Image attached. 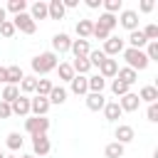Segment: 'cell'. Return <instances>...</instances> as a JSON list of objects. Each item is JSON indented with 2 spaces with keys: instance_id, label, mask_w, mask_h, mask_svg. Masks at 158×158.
Returning a JSON list of instances; mask_svg holds the SVG:
<instances>
[{
  "instance_id": "f35d334b",
  "label": "cell",
  "mask_w": 158,
  "mask_h": 158,
  "mask_svg": "<svg viewBox=\"0 0 158 158\" xmlns=\"http://www.w3.org/2000/svg\"><path fill=\"white\" fill-rule=\"evenodd\" d=\"M7 10L15 12V15H20V12L27 10V2H25V0H10V2H7Z\"/></svg>"
},
{
  "instance_id": "484cf974",
  "label": "cell",
  "mask_w": 158,
  "mask_h": 158,
  "mask_svg": "<svg viewBox=\"0 0 158 158\" xmlns=\"http://www.w3.org/2000/svg\"><path fill=\"white\" fill-rule=\"evenodd\" d=\"M72 69H74V74H81V77H84V74L91 69V64H89V59H86V57H74Z\"/></svg>"
},
{
  "instance_id": "30bf717a",
  "label": "cell",
  "mask_w": 158,
  "mask_h": 158,
  "mask_svg": "<svg viewBox=\"0 0 158 158\" xmlns=\"http://www.w3.org/2000/svg\"><path fill=\"white\" fill-rule=\"evenodd\" d=\"M32 151H35V156H40V158L52 151V143H49L47 133H44V136H32Z\"/></svg>"
},
{
  "instance_id": "60d3db41",
  "label": "cell",
  "mask_w": 158,
  "mask_h": 158,
  "mask_svg": "<svg viewBox=\"0 0 158 158\" xmlns=\"http://www.w3.org/2000/svg\"><path fill=\"white\" fill-rule=\"evenodd\" d=\"M15 32H17V30H15V25H12V20H5V22L0 25V35H2V37H7V40H10V37H12Z\"/></svg>"
},
{
  "instance_id": "cb8c5ba5",
  "label": "cell",
  "mask_w": 158,
  "mask_h": 158,
  "mask_svg": "<svg viewBox=\"0 0 158 158\" xmlns=\"http://www.w3.org/2000/svg\"><path fill=\"white\" fill-rule=\"evenodd\" d=\"M128 44H131V49H143V47L148 44V40L143 37L141 30H133V32L128 35Z\"/></svg>"
},
{
  "instance_id": "d4e9b609",
  "label": "cell",
  "mask_w": 158,
  "mask_h": 158,
  "mask_svg": "<svg viewBox=\"0 0 158 158\" xmlns=\"http://www.w3.org/2000/svg\"><path fill=\"white\" fill-rule=\"evenodd\" d=\"M91 30H94V22H91V20H79V22H77V35H79V40H89V37H91Z\"/></svg>"
},
{
  "instance_id": "5b68a950",
  "label": "cell",
  "mask_w": 158,
  "mask_h": 158,
  "mask_svg": "<svg viewBox=\"0 0 158 158\" xmlns=\"http://www.w3.org/2000/svg\"><path fill=\"white\" fill-rule=\"evenodd\" d=\"M72 49V37L67 35V32H57L54 37H52V52L59 57V54H64V52H69Z\"/></svg>"
},
{
  "instance_id": "d6a6232c",
  "label": "cell",
  "mask_w": 158,
  "mask_h": 158,
  "mask_svg": "<svg viewBox=\"0 0 158 158\" xmlns=\"http://www.w3.org/2000/svg\"><path fill=\"white\" fill-rule=\"evenodd\" d=\"M5 143H7V148H10V151H20V148H22V143H25V138H22L17 131H12V133H7V141H5Z\"/></svg>"
},
{
  "instance_id": "2e32d148",
  "label": "cell",
  "mask_w": 158,
  "mask_h": 158,
  "mask_svg": "<svg viewBox=\"0 0 158 158\" xmlns=\"http://www.w3.org/2000/svg\"><path fill=\"white\" fill-rule=\"evenodd\" d=\"M104 111V116H106V121H118L121 118V106H118V101H106V106L101 109Z\"/></svg>"
},
{
  "instance_id": "44dd1931",
  "label": "cell",
  "mask_w": 158,
  "mask_h": 158,
  "mask_svg": "<svg viewBox=\"0 0 158 158\" xmlns=\"http://www.w3.org/2000/svg\"><path fill=\"white\" fill-rule=\"evenodd\" d=\"M35 22L37 20H44L47 17V2H42V0H37V2H32V7H30V12H27Z\"/></svg>"
},
{
  "instance_id": "4dcf8cb0",
  "label": "cell",
  "mask_w": 158,
  "mask_h": 158,
  "mask_svg": "<svg viewBox=\"0 0 158 158\" xmlns=\"http://www.w3.org/2000/svg\"><path fill=\"white\" fill-rule=\"evenodd\" d=\"M104 156H106V158H121V156H123V146L116 143V141H111V143H106Z\"/></svg>"
},
{
  "instance_id": "816d5d0a",
  "label": "cell",
  "mask_w": 158,
  "mask_h": 158,
  "mask_svg": "<svg viewBox=\"0 0 158 158\" xmlns=\"http://www.w3.org/2000/svg\"><path fill=\"white\" fill-rule=\"evenodd\" d=\"M5 158H15V156H5Z\"/></svg>"
},
{
  "instance_id": "681fc988",
  "label": "cell",
  "mask_w": 158,
  "mask_h": 158,
  "mask_svg": "<svg viewBox=\"0 0 158 158\" xmlns=\"http://www.w3.org/2000/svg\"><path fill=\"white\" fill-rule=\"evenodd\" d=\"M20 158H35V156H20Z\"/></svg>"
},
{
  "instance_id": "8992f818",
  "label": "cell",
  "mask_w": 158,
  "mask_h": 158,
  "mask_svg": "<svg viewBox=\"0 0 158 158\" xmlns=\"http://www.w3.org/2000/svg\"><path fill=\"white\" fill-rule=\"evenodd\" d=\"M123 49H126V40H121V37H114V35H111V37L104 42V49H101V52L111 59L114 54H121Z\"/></svg>"
},
{
  "instance_id": "83f0119b",
  "label": "cell",
  "mask_w": 158,
  "mask_h": 158,
  "mask_svg": "<svg viewBox=\"0 0 158 158\" xmlns=\"http://www.w3.org/2000/svg\"><path fill=\"white\" fill-rule=\"evenodd\" d=\"M17 89L22 91V96L32 94V91L37 89V77H22V81H20V86H17Z\"/></svg>"
},
{
  "instance_id": "7c38bea8",
  "label": "cell",
  "mask_w": 158,
  "mask_h": 158,
  "mask_svg": "<svg viewBox=\"0 0 158 158\" xmlns=\"http://www.w3.org/2000/svg\"><path fill=\"white\" fill-rule=\"evenodd\" d=\"M116 72H118V62L116 59H104L101 64H99V77H104V79H111V77H116Z\"/></svg>"
},
{
  "instance_id": "4316f807",
  "label": "cell",
  "mask_w": 158,
  "mask_h": 158,
  "mask_svg": "<svg viewBox=\"0 0 158 158\" xmlns=\"http://www.w3.org/2000/svg\"><path fill=\"white\" fill-rule=\"evenodd\" d=\"M57 74H59L62 81H72V79H74V69H72L69 62H59V64H57Z\"/></svg>"
},
{
  "instance_id": "7402d4cb",
  "label": "cell",
  "mask_w": 158,
  "mask_h": 158,
  "mask_svg": "<svg viewBox=\"0 0 158 158\" xmlns=\"http://www.w3.org/2000/svg\"><path fill=\"white\" fill-rule=\"evenodd\" d=\"M47 101H49V106H52V104H57V106L64 104V101H67V89H64V86H52Z\"/></svg>"
},
{
  "instance_id": "c3c4849f",
  "label": "cell",
  "mask_w": 158,
  "mask_h": 158,
  "mask_svg": "<svg viewBox=\"0 0 158 158\" xmlns=\"http://www.w3.org/2000/svg\"><path fill=\"white\" fill-rule=\"evenodd\" d=\"M7 20V12H5V7H0V25Z\"/></svg>"
},
{
  "instance_id": "e575fe53",
  "label": "cell",
  "mask_w": 158,
  "mask_h": 158,
  "mask_svg": "<svg viewBox=\"0 0 158 158\" xmlns=\"http://www.w3.org/2000/svg\"><path fill=\"white\" fill-rule=\"evenodd\" d=\"M101 5H104V10H106L109 15H116V12H121V7H123L121 0H101Z\"/></svg>"
},
{
  "instance_id": "b9f144b4",
  "label": "cell",
  "mask_w": 158,
  "mask_h": 158,
  "mask_svg": "<svg viewBox=\"0 0 158 158\" xmlns=\"http://www.w3.org/2000/svg\"><path fill=\"white\" fill-rule=\"evenodd\" d=\"M91 37H96V40H104V42H106V40L111 37V32H109V30H104V27H99V25H94V30H91Z\"/></svg>"
},
{
  "instance_id": "7a4b0ae2",
  "label": "cell",
  "mask_w": 158,
  "mask_h": 158,
  "mask_svg": "<svg viewBox=\"0 0 158 158\" xmlns=\"http://www.w3.org/2000/svg\"><path fill=\"white\" fill-rule=\"evenodd\" d=\"M123 59H126V67H128V69H133V72H143V69L151 64L143 49H131V47H126V49H123Z\"/></svg>"
},
{
  "instance_id": "8d00e7d4",
  "label": "cell",
  "mask_w": 158,
  "mask_h": 158,
  "mask_svg": "<svg viewBox=\"0 0 158 158\" xmlns=\"http://www.w3.org/2000/svg\"><path fill=\"white\" fill-rule=\"evenodd\" d=\"M86 59H89V64H91V67H99V64H101V62L106 59V54H104L101 49H91Z\"/></svg>"
},
{
  "instance_id": "ac0fdd59",
  "label": "cell",
  "mask_w": 158,
  "mask_h": 158,
  "mask_svg": "<svg viewBox=\"0 0 158 158\" xmlns=\"http://www.w3.org/2000/svg\"><path fill=\"white\" fill-rule=\"evenodd\" d=\"M116 79L131 86V84H136V81H138V72H133V69H128V67H121V69L116 72Z\"/></svg>"
},
{
  "instance_id": "ee69618b",
  "label": "cell",
  "mask_w": 158,
  "mask_h": 158,
  "mask_svg": "<svg viewBox=\"0 0 158 158\" xmlns=\"http://www.w3.org/2000/svg\"><path fill=\"white\" fill-rule=\"evenodd\" d=\"M10 116H12V109H10V104L0 101V118H10Z\"/></svg>"
},
{
  "instance_id": "bcb514c9",
  "label": "cell",
  "mask_w": 158,
  "mask_h": 158,
  "mask_svg": "<svg viewBox=\"0 0 158 158\" xmlns=\"http://www.w3.org/2000/svg\"><path fill=\"white\" fill-rule=\"evenodd\" d=\"M86 7L89 10H96V7H101V0H86Z\"/></svg>"
},
{
  "instance_id": "9c48e42d",
  "label": "cell",
  "mask_w": 158,
  "mask_h": 158,
  "mask_svg": "<svg viewBox=\"0 0 158 158\" xmlns=\"http://www.w3.org/2000/svg\"><path fill=\"white\" fill-rule=\"evenodd\" d=\"M47 111H49L47 96H35V99H30V114H32V116H47Z\"/></svg>"
},
{
  "instance_id": "277c9868",
  "label": "cell",
  "mask_w": 158,
  "mask_h": 158,
  "mask_svg": "<svg viewBox=\"0 0 158 158\" xmlns=\"http://www.w3.org/2000/svg\"><path fill=\"white\" fill-rule=\"evenodd\" d=\"M12 25H15V30H20V32H25V35H35V32H37V22H35V20H32L27 12L15 15Z\"/></svg>"
},
{
  "instance_id": "d590c367",
  "label": "cell",
  "mask_w": 158,
  "mask_h": 158,
  "mask_svg": "<svg viewBox=\"0 0 158 158\" xmlns=\"http://www.w3.org/2000/svg\"><path fill=\"white\" fill-rule=\"evenodd\" d=\"M141 32H143V37H146L148 42H158V25H156V22L146 25V27H143Z\"/></svg>"
},
{
  "instance_id": "f907efd6",
  "label": "cell",
  "mask_w": 158,
  "mask_h": 158,
  "mask_svg": "<svg viewBox=\"0 0 158 158\" xmlns=\"http://www.w3.org/2000/svg\"><path fill=\"white\" fill-rule=\"evenodd\" d=\"M0 158H5V153H2V151H0Z\"/></svg>"
},
{
  "instance_id": "ba28073f",
  "label": "cell",
  "mask_w": 158,
  "mask_h": 158,
  "mask_svg": "<svg viewBox=\"0 0 158 158\" xmlns=\"http://www.w3.org/2000/svg\"><path fill=\"white\" fill-rule=\"evenodd\" d=\"M114 138H116V143L126 146V143H131V141L136 138V131H133L128 123H118V126H116V131H114Z\"/></svg>"
},
{
  "instance_id": "f546056e",
  "label": "cell",
  "mask_w": 158,
  "mask_h": 158,
  "mask_svg": "<svg viewBox=\"0 0 158 158\" xmlns=\"http://www.w3.org/2000/svg\"><path fill=\"white\" fill-rule=\"evenodd\" d=\"M22 69L17 67V64H12V67H7V84H12V86H17L20 81H22Z\"/></svg>"
},
{
  "instance_id": "5bb4252c",
  "label": "cell",
  "mask_w": 158,
  "mask_h": 158,
  "mask_svg": "<svg viewBox=\"0 0 158 158\" xmlns=\"http://www.w3.org/2000/svg\"><path fill=\"white\" fill-rule=\"evenodd\" d=\"M69 86H72V91H74L77 96H86V94H89V84H86V77H81V74H74V79L69 81Z\"/></svg>"
},
{
  "instance_id": "9a60e30c",
  "label": "cell",
  "mask_w": 158,
  "mask_h": 158,
  "mask_svg": "<svg viewBox=\"0 0 158 158\" xmlns=\"http://www.w3.org/2000/svg\"><path fill=\"white\" fill-rule=\"evenodd\" d=\"M64 5H62V0H49L47 2V17L49 20H62L64 17Z\"/></svg>"
},
{
  "instance_id": "4fadbf2b",
  "label": "cell",
  "mask_w": 158,
  "mask_h": 158,
  "mask_svg": "<svg viewBox=\"0 0 158 158\" xmlns=\"http://www.w3.org/2000/svg\"><path fill=\"white\" fill-rule=\"evenodd\" d=\"M10 109H12L15 116H27V114H30V96H22V94H20V96L10 104Z\"/></svg>"
},
{
  "instance_id": "74e56055",
  "label": "cell",
  "mask_w": 158,
  "mask_h": 158,
  "mask_svg": "<svg viewBox=\"0 0 158 158\" xmlns=\"http://www.w3.org/2000/svg\"><path fill=\"white\" fill-rule=\"evenodd\" d=\"M128 89H131V86H128V84H123V81H118V79H114V81H111V91H114L116 96H126V94H128Z\"/></svg>"
},
{
  "instance_id": "e0dca14e",
  "label": "cell",
  "mask_w": 158,
  "mask_h": 158,
  "mask_svg": "<svg viewBox=\"0 0 158 158\" xmlns=\"http://www.w3.org/2000/svg\"><path fill=\"white\" fill-rule=\"evenodd\" d=\"M69 52H74V57H89V52H91L89 40H72V49Z\"/></svg>"
},
{
  "instance_id": "7dc6e473",
  "label": "cell",
  "mask_w": 158,
  "mask_h": 158,
  "mask_svg": "<svg viewBox=\"0 0 158 158\" xmlns=\"http://www.w3.org/2000/svg\"><path fill=\"white\" fill-rule=\"evenodd\" d=\"M0 81L7 84V67H0Z\"/></svg>"
},
{
  "instance_id": "7bdbcfd3",
  "label": "cell",
  "mask_w": 158,
  "mask_h": 158,
  "mask_svg": "<svg viewBox=\"0 0 158 158\" xmlns=\"http://www.w3.org/2000/svg\"><path fill=\"white\" fill-rule=\"evenodd\" d=\"M146 116H148V121H151V123H158V101H156V104H148Z\"/></svg>"
},
{
  "instance_id": "1f68e13d",
  "label": "cell",
  "mask_w": 158,
  "mask_h": 158,
  "mask_svg": "<svg viewBox=\"0 0 158 158\" xmlns=\"http://www.w3.org/2000/svg\"><path fill=\"white\" fill-rule=\"evenodd\" d=\"M17 96H20V89H17V86H12V84H5V89H2V99H0V101L12 104Z\"/></svg>"
},
{
  "instance_id": "8fae6325",
  "label": "cell",
  "mask_w": 158,
  "mask_h": 158,
  "mask_svg": "<svg viewBox=\"0 0 158 158\" xmlns=\"http://www.w3.org/2000/svg\"><path fill=\"white\" fill-rule=\"evenodd\" d=\"M118 106H121V111H138V106H141V99H138V94L128 91L126 96H121V99H118Z\"/></svg>"
},
{
  "instance_id": "52a82bcc",
  "label": "cell",
  "mask_w": 158,
  "mask_h": 158,
  "mask_svg": "<svg viewBox=\"0 0 158 158\" xmlns=\"http://www.w3.org/2000/svg\"><path fill=\"white\" fill-rule=\"evenodd\" d=\"M116 20H118L121 27H126L128 32L138 30V12H136V10H121V15H118Z\"/></svg>"
},
{
  "instance_id": "f1b7e54d",
  "label": "cell",
  "mask_w": 158,
  "mask_h": 158,
  "mask_svg": "<svg viewBox=\"0 0 158 158\" xmlns=\"http://www.w3.org/2000/svg\"><path fill=\"white\" fill-rule=\"evenodd\" d=\"M138 99H141V101H148V104H156V101H158V89H156V86H143V89L138 91Z\"/></svg>"
},
{
  "instance_id": "603a6c76",
  "label": "cell",
  "mask_w": 158,
  "mask_h": 158,
  "mask_svg": "<svg viewBox=\"0 0 158 158\" xmlns=\"http://www.w3.org/2000/svg\"><path fill=\"white\" fill-rule=\"evenodd\" d=\"M94 25H99V27H104V30H109V32H111V30H114V27L118 25V20H116V15H109V12H101V15H99V20H96Z\"/></svg>"
},
{
  "instance_id": "ab89813d",
  "label": "cell",
  "mask_w": 158,
  "mask_h": 158,
  "mask_svg": "<svg viewBox=\"0 0 158 158\" xmlns=\"http://www.w3.org/2000/svg\"><path fill=\"white\" fill-rule=\"evenodd\" d=\"M146 57H148V62H158V42L146 44Z\"/></svg>"
},
{
  "instance_id": "ffe728a7",
  "label": "cell",
  "mask_w": 158,
  "mask_h": 158,
  "mask_svg": "<svg viewBox=\"0 0 158 158\" xmlns=\"http://www.w3.org/2000/svg\"><path fill=\"white\" fill-rule=\"evenodd\" d=\"M104 106H106L104 94H86V109L89 111H101Z\"/></svg>"
},
{
  "instance_id": "3957f363",
  "label": "cell",
  "mask_w": 158,
  "mask_h": 158,
  "mask_svg": "<svg viewBox=\"0 0 158 158\" xmlns=\"http://www.w3.org/2000/svg\"><path fill=\"white\" fill-rule=\"evenodd\" d=\"M25 131L30 136H44L49 131V118L47 116H30L25 121Z\"/></svg>"
},
{
  "instance_id": "f6af8a7d",
  "label": "cell",
  "mask_w": 158,
  "mask_h": 158,
  "mask_svg": "<svg viewBox=\"0 0 158 158\" xmlns=\"http://www.w3.org/2000/svg\"><path fill=\"white\" fill-rule=\"evenodd\" d=\"M156 7V2L153 0H141V12H151Z\"/></svg>"
},
{
  "instance_id": "d6986e66",
  "label": "cell",
  "mask_w": 158,
  "mask_h": 158,
  "mask_svg": "<svg viewBox=\"0 0 158 158\" xmlns=\"http://www.w3.org/2000/svg\"><path fill=\"white\" fill-rule=\"evenodd\" d=\"M86 84H89V94H104V86H106V79L94 74V77H86Z\"/></svg>"
},
{
  "instance_id": "836d02e7",
  "label": "cell",
  "mask_w": 158,
  "mask_h": 158,
  "mask_svg": "<svg viewBox=\"0 0 158 158\" xmlns=\"http://www.w3.org/2000/svg\"><path fill=\"white\" fill-rule=\"evenodd\" d=\"M52 81L49 79H37V89H35V94L37 96H49V91H52Z\"/></svg>"
},
{
  "instance_id": "6da1fadb",
  "label": "cell",
  "mask_w": 158,
  "mask_h": 158,
  "mask_svg": "<svg viewBox=\"0 0 158 158\" xmlns=\"http://www.w3.org/2000/svg\"><path fill=\"white\" fill-rule=\"evenodd\" d=\"M57 64H59V57L54 54V52H42V54H37L35 59H32V72L35 74H49L52 69H57Z\"/></svg>"
}]
</instances>
